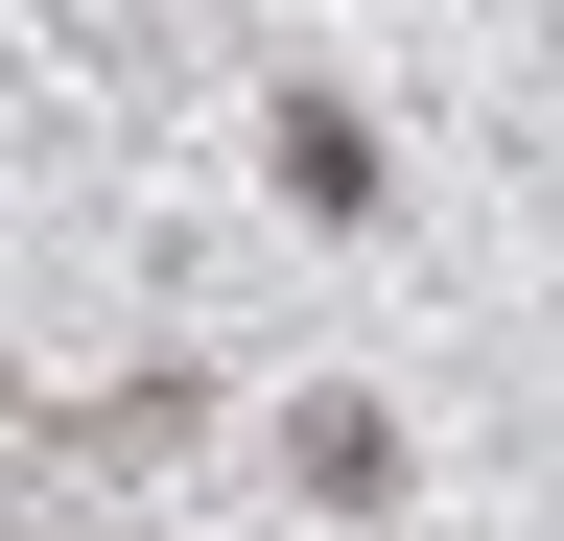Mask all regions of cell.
Here are the masks:
<instances>
[{"label":"cell","instance_id":"obj_1","mask_svg":"<svg viewBox=\"0 0 564 541\" xmlns=\"http://www.w3.org/2000/svg\"><path fill=\"white\" fill-rule=\"evenodd\" d=\"M282 188H306V213H377V142H352V95H282Z\"/></svg>","mask_w":564,"mask_h":541}]
</instances>
